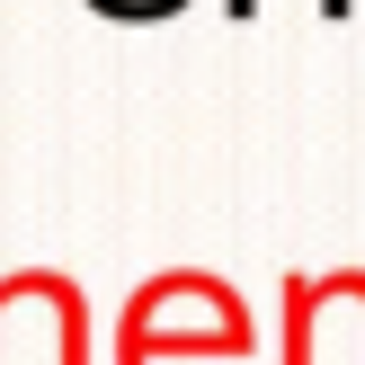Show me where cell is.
<instances>
[{
	"label": "cell",
	"mask_w": 365,
	"mask_h": 365,
	"mask_svg": "<svg viewBox=\"0 0 365 365\" xmlns=\"http://www.w3.org/2000/svg\"><path fill=\"white\" fill-rule=\"evenodd\" d=\"M223 9H232V18H259V0H223Z\"/></svg>",
	"instance_id": "1"
}]
</instances>
